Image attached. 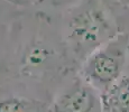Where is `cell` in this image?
Wrapping results in <instances>:
<instances>
[{
	"mask_svg": "<svg viewBox=\"0 0 129 112\" xmlns=\"http://www.w3.org/2000/svg\"><path fill=\"white\" fill-rule=\"evenodd\" d=\"M21 12L12 30L2 69L12 71L30 98L51 103L53 96L78 69L59 34L56 20L46 12Z\"/></svg>",
	"mask_w": 129,
	"mask_h": 112,
	"instance_id": "obj_1",
	"label": "cell"
},
{
	"mask_svg": "<svg viewBox=\"0 0 129 112\" xmlns=\"http://www.w3.org/2000/svg\"><path fill=\"white\" fill-rule=\"evenodd\" d=\"M59 34L76 67L122 31L106 0H80L61 10Z\"/></svg>",
	"mask_w": 129,
	"mask_h": 112,
	"instance_id": "obj_2",
	"label": "cell"
},
{
	"mask_svg": "<svg viewBox=\"0 0 129 112\" xmlns=\"http://www.w3.org/2000/svg\"><path fill=\"white\" fill-rule=\"evenodd\" d=\"M129 58V31H122L94 51L78 73L101 94L123 76Z\"/></svg>",
	"mask_w": 129,
	"mask_h": 112,
	"instance_id": "obj_3",
	"label": "cell"
},
{
	"mask_svg": "<svg viewBox=\"0 0 129 112\" xmlns=\"http://www.w3.org/2000/svg\"><path fill=\"white\" fill-rule=\"evenodd\" d=\"M49 112H105L102 94L76 72L57 90Z\"/></svg>",
	"mask_w": 129,
	"mask_h": 112,
	"instance_id": "obj_4",
	"label": "cell"
},
{
	"mask_svg": "<svg viewBox=\"0 0 129 112\" xmlns=\"http://www.w3.org/2000/svg\"><path fill=\"white\" fill-rule=\"evenodd\" d=\"M14 8L17 7L11 6L4 0H0V69L4 68L6 63L10 47L12 30L19 15L21 14Z\"/></svg>",
	"mask_w": 129,
	"mask_h": 112,
	"instance_id": "obj_5",
	"label": "cell"
},
{
	"mask_svg": "<svg viewBox=\"0 0 129 112\" xmlns=\"http://www.w3.org/2000/svg\"><path fill=\"white\" fill-rule=\"evenodd\" d=\"M105 112H129V73L102 94Z\"/></svg>",
	"mask_w": 129,
	"mask_h": 112,
	"instance_id": "obj_6",
	"label": "cell"
},
{
	"mask_svg": "<svg viewBox=\"0 0 129 112\" xmlns=\"http://www.w3.org/2000/svg\"><path fill=\"white\" fill-rule=\"evenodd\" d=\"M0 112H49V103L21 94L0 98Z\"/></svg>",
	"mask_w": 129,
	"mask_h": 112,
	"instance_id": "obj_7",
	"label": "cell"
},
{
	"mask_svg": "<svg viewBox=\"0 0 129 112\" xmlns=\"http://www.w3.org/2000/svg\"><path fill=\"white\" fill-rule=\"evenodd\" d=\"M121 31H129V0H106Z\"/></svg>",
	"mask_w": 129,
	"mask_h": 112,
	"instance_id": "obj_8",
	"label": "cell"
},
{
	"mask_svg": "<svg viewBox=\"0 0 129 112\" xmlns=\"http://www.w3.org/2000/svg\"><path fill=\"white\" fill-rule=\"evenodd\" d=\"M4 1L17 8H31V7L38 6L46 0H4Z\"/></svg>",
	"mask_w": 129,
	"mask_h": 112,
	"instance_id": "obj_9",
	"label": "cell"
},
{
	"mask_svg": "<svg viewBox=\"0 0 129 112\" xmlns=\"http://www.w3.org/2000/svg\"><path fill=\"white\" fill-rule=\"evenodd\" d=\"M48 4L53 7L54 9H57V10H63L65 8H69L72 5L76 4L80 0H47Z\"/></svg>",
	"mask_w": 129,
	"mask_h": 112,
	"instance_id": "obj_10",
	"label": "cell"
}]
</instances>
